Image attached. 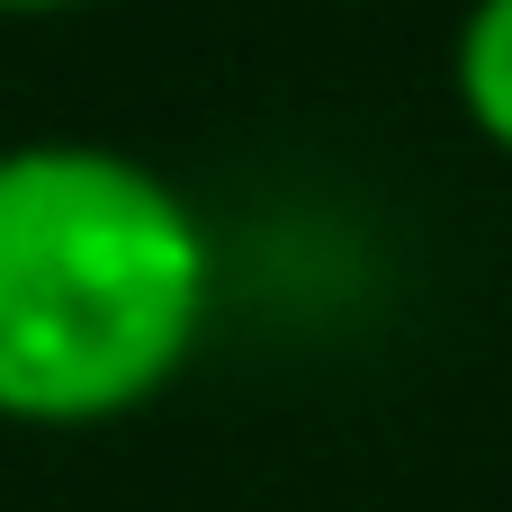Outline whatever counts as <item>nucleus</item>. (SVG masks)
I'll return each instance as SVG.
<instances>
[{"mask_svg": "<svg viewBox=\"0 0 512 512\" xmlns=\"http://www.w3.org/2000/svg\"><path fill=\"white\" fill-rule=\"evenodd\" d=\"M207 207L99 135L0 144V423L108 432L162 405L216 333Z\"/></svg>", "mask_w": 512, "mask_h": 512, "instance_id": "obj_1", "label": "nucleus"}, {"mask_svg": "<svg viewBox=\"0 0 512 512\" xmlns=\"http://www.w3.org/2000/svg\"><path fill=\"white\" fill-rule=\"evenodd\" d=\"M450 99L477 144L512 162V0H468L450 36Z\"/></svg>", "mask_w": 512, "mask_h": 512, "instance_id": "obj_2", "label": "nucleus"}, {"mask_svg": "<svg viewBox=\"0 0 512 512\" xmlns=\"http://www.w3.org/2000/svg\"><path fill=\"white\" fill-rule=\"evenodd\" d=\"M72 9H99V0H0V18H72Z\"/></svg>", "mask_w": 512, "mask_h": 512, "instance_id": "obj_3", "label": "nucleus"}]
</instances>
